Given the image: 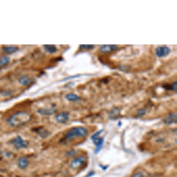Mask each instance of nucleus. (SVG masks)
I'll list each match as a JSON object with an SVG mask.
<instances>
[{"instance_id": "nucleus-1", "label": "nucleus", "mask_w": 177, "mask_h": 177, "mask_svg": "<svg viewBox=\"0 0 177 177\" xmlns=\"http://www.w3.org/2000/svg\"><path fill=\"white\" fill-rule=\"evenodd\" d=\"M32 119L31 115L25 111H19L9 116L7 120L8 124L13 128L24 125Z\"/></svg>"}, {"instance_id": "nucleus-2", "label": "nucleus", "mask_w": 177, "mask_h": 177, "mask_svg": "<svg viewBox=\"0 0 177 177\" xmlns=\"http://www.w3.org/2000/svg\"><path fill=\"white\" fill-rule=\"evenodd\" d=\"M88 134V131L86 128L83 127H76L69 129L65 134L67 139H72L78 137H84Z\"/></svg>"}, {"instance_id": "nucleus-3", "label": "nucleus", "mask_w": 177, "mask_h": 177, "mask_svg": "<svg viewBox=\"0 0 177 177\" xmlns=\"http://www.w3.org/2000/svg\"><path fill=\"white\" fill-rule=\"evenodd\" d=\"M104 131V130H101L98 132L95 133L91 136V139L93 140V143L96 146V149L95 150V154H97L100 151L104 143V138H100L99 137V135Z\"/></svg>"}, {"instance_id": "nucleus-4", "label": "nucleus", "mask_w": 177, "mask_h": 177, "mask_svg": "<svg viewBox=\"0 0 177 177\" xmlns=\"http://www.w3.org/2000/svg\"><path fill=\"white\" fill-rule=\"evenodd\" d=\"M87 159L84 156H80L76 158L71 162L70 167L72 169L77 170L79 169L86 163Z\"/></svg>"}, {"instance_id": "nucleus-5", "label": "nucleus", "mask_w": 177, "mask_h": 177, "mask_svg": "<svg viewBox=\"0 0 177 177\" xmlns=\"http://www.w3.org/2000/svg\"><path fill=\"white\" fill-rule=\"evenodd\" d=\"M11 143L17 149H25L28 145V142L27 140H24L20 136H17L12 139Z\"/></svg>"}, {"instance_id": "nucleus-6", "label": "nucleus", "mask_w": 177, "mask_h": 177, "mask_svg": "<svg viewBox=\"0 0 177 177\" xmlns=\"http://www.w3.org/2000/svg\"><path fill=\"white\" fill-rule=\"evenodd\" d=\"M171 52V50L167 47H160L155 50V54L159 58L164 57L168 55Z\"/></svg>"}, {"instance_id": "nucleus-7", "label": "nucleus", "mask_w": 177, "mask_h": 177, "mask_svg": "<svg viewBox=\"0 0 177 177\" xmlns=\"http://www.w3.org/2000/svg\"><path fill=\"white\" fill-rule=\"evenodd\" d=\"M70 117V114L67 112H63L56 115L55 120L57 123L64 124L68 122Z\"/></svg>"}, {"instance_id": "nucleus-8", "label": "nucleus", "mask_w": 177, "mask_h": 177, "mask_svg": "<svg viewBox=\"0 0 177 177\" xmlns=\"http://www.w3.org/2000/svg\"><path fill=\"white\" fill-rule=\"evenodd\" d=\"M164 123L168 125L176 124L177 114H169L166 118H164Z\"/></svg>"}, {"instance_id": "nucleus-9", "label": "nucleus", "mask_w": 177, "mask_h": 177, "mask_svg": "<svg viewBox=\"0 0 177 177\" xmlns=\"http://www.w3.org/2000/svg\"><path fill=\"white\" fill-rule=\"evenodd\" d=\"M117 48H118L116 45H104L101 47L100 51L103 53H110V52L116 50Z\"/></svg>"}, {"instance_id": "nucleus-10", "label": "nucleus", "mask_w": 177, "mask_h": 177, "mask_svg": "<svg viewBox=\"0 0 177 177\" xmlns=\"http://www.w3.org/2000/svg\"><path fill=\"white\" fill-rule=\"evenodd\" d=\"M28 160L25 157H22L18 159V166L20 169H26L28 166Z\"/></svg>"}, {"instance_id": "nucleus-11", "label": "nucleus", "mask_w": 177, "mask_h": 177, "mask_svg": "<svg viewBox=\"0 0 177 177\" xmlns=\"http://www.w3.org/2000/svg\"><path fill=\"white\" fill-rule=\"evenodd\" d=\"M33 79L27 77V76H23L19 79V82L20 84L23 86H28L31 84L33 82Z\"/></svg>"}, {"instance_id": "nucleus-12", "label": "nucleus", "mask_w": 177, "mask_h": 177, "mask_svg": "<svg viewBox=\"0 0 177 177\" xmlns=\"http://www.w3.org/2000/svg\"><path fill=\"white\" fill-rule=\"evenodd\" d=\"M19 50V48L17 47L11 46V47H4L3 48L4 53L7 54H11L17 52Z\"/></svg>"}, {"instance_id": "nucleus-13", "label": "nucleus", "mask_w": 177, "mask_h": 177, "mask_svg": "<svg viewBox=\"0 0 177 177\" xmlns=\"http://www.w3.org/2000/svg\"><path fill=\"white\" fill-rule=\"evenodd\" d=\"M65 99L69 101L75 102L79 100L80 98L76 94H73V93H70V94H67L65 96Z\"/></svg>"}, {"instance_id": "nucleus-14", "label": "nucleus", "mask_w": 177, "mask_h": 177, "mask_svg": "<svg viewBox=\"0 0 177 177\" xmlns=\"http://www.w3.org/2000/svg\"><path fill=\"white\" fill-rule=\"evenodd\" d=\"M55 110L53 109H42L38 110V113L43 115H50L54 113Z\"/></svg>"}, {"instance_id": "nucleus-15", "label": "nucleus", "mask_w": 177, "mask_h": 177, "mask_svg": "<svg viewBox=\"0 0 177 177\" xmlns=\"http://www.w3.org/2000/svg\"><path fill=\"white\" fill-rule=\"evenodd\" d=\"M44 47L46 52L50 53H55L57 50L56 47L54 45H44Z\"/></svg>"}, {"instance_id": "nucleus-16", "label": "nucleus", "mask_w": 177, "mask_h": 177, "mask_svg": "<svg viewBox=\"0 0 177 177\" xmlns=\"http://www.w3.org/2000/svg\"><path fill=\"white\" fill-rule=\"evenodd\" d=\"M177 82L175 81L173 83L169 85H165L164 86V88L168 90H172V91H177Z\"/></svg>"}, {"instance_id": "nucleus-17", "label": "nucleus", "mask_w": 177, "mask_h": 177, "mask_svg": "<svg viewBox=\"0 0 177 177\" xmlns=\"http://www.w3.org/2000/svg\"><path fill=\"white\" fill-rule=\"evenodd\" d=\"M10 59L7 57H4L0 58V67L7 65L9 63Z\"/></svg>"}, {"instance_id": "nucleus-18", "label": "nucleus", "mask_w": 177, "mask_h": 177, "mask_svg": "<svg viewBox=\"0 0 177 177\" xmlns=\"http://www.w3.org/2000/svg\"><path fill=\"white\" fill-rule=\"evenodd\" d=\"M94 46L91 45H80V48L81 49H92L94 48Z\"/></svg>"}, {"instance_id": "nucleus-19", "label": "nucleus", "mask_w": 177, "mask_h": 177, "mask_svg": "<svg viewBox=\"0 0 177 177\" xmlns=\"http://www.w3.org/2000/svg\"><path fill=\"white\" fill-rule=\"evenodd\" d=\"M146 113V109H139V111H138L137 115H138V117H142V116H143Z\"/></svg>"}, {"instance_id": "nucleus-20", "label": "nucleus", "mask_w": 177, "mask_h": 177, "mask_svg": "<svg viewBox=\"0 0 177 177\" xmlns=\"http://www.w3.org/2000/svg\"><path fill=\"white\" fill-rule=\"evenodd\" d=\"M144 175L142 173H137L133 175L131 177H144Z\"/></svg>"}]
</instances>
